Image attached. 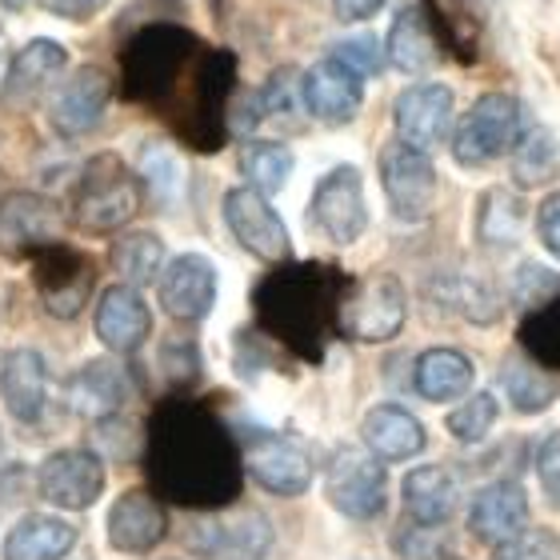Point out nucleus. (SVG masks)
<instances>
[{"label":"nucleus","instance_id":"nucleus-1","mask_svg":"<svg viewBox=\"0 0 560 560\" xmlns=\"http://www.w3.org/2000/svg\"><path fill=\"white\" fill-rule=\"evenodd\" d=\"M152 485L180 504H224L236 497V444L212 412L188 400H168L149 424L144 453Z\"/></svg>","mask_w":560,"mask_h":560},{"label":"nucleus","instance_id":"nucleus-2","mask_svg":"<svg viewBox=\"0 0 560 560\" xmlns=\"http://www.w3.org/2000/svg\"><path fill=\"white\" fill-rule=\"evenodd\" d=\"M340 277L325 265H289L272 272L257 289V313L272 337L296 352L316 357L328 337V325H340Z\"/></svg>","mask_w":560,"mask_h":560},{"label":"nucleus","instance_id":"nucleus-3","mask_svg":"<svg viewBox=\"0 0 560 560\" xmlns=\"http://www.w3.org/2000/svg\"><path fill=\"white\" fill-rule=\"evenodd\" d=\"M200 57H205V45L197 40V33H188L180 24H144L120 48V93L132 105H149L168 117L192 81Z\"/></svg>","mask_w":560,"mask_h":560},{"label":"nucleus","instance_id":"nucleus-4","mask_svg":"<svg viewBox=\"0 0 560 560\" xmlns=\"http://www.w3.org/2000/svg\"><path fill=\"white\" fill-rule=\"evenodd\" d=\"M236 84V60L224 48H205L197 65V77L173 108V129L192 144V149H221L224 129H229V105H233Z\"/></svg>","mask_w":560,"mask_h":560},{"label":"nucleus","instance_id":"nucleus-5","mask_svg":"<svg viewBox=\"0 0 560 560\" xmlns=\"http://www.w3.org/2000/svg\"><path fill=\"white\" fill-rule=\"evenodd\" d=\"M140 209V180L117 152H101L84 164L72 185V224L81 233H113Z\"/></svg>","mask_w":560,"mask_h":560},{"label":"nucleus","instance_id":"nucleus-6","mask_svg":"<svg viewBox=\"0 0 560 560\" xmlns=\"http://www.w3.org/2000/svg\"><path fill=\"white\" fill-rule=\"evenodd\" d=\"M521 132H525L521 101L509 93H489L480 96L460 120V129L453 137V156L468 168H480V164L497 161L501 152L516 149Z\"/></svg>","mask_w":560,"mask_h":560},{"label":"nucleus","instance_id":"nucleus-7","mask_svg":"<svg viewBox=\"0 0 560 560\" xmlns=\"http://www.w3.org/2000/svg\"><path fill=\"white\" fill-rule=\"evenodd\" d=\"M325 492L337 513L352 516V521H373L388 501L385 465L361 448H337V456L328 460Z\"/></svg>","mask_w":560,"mask_h":560},{"label":"nucleus","instance_id":"nucleus-8","mask_svg":"<svg viewBox=\"0 0 560 560\" xmlns=\"http://www.w3.org/2000/svg\"><path fill=\"white\" fill-rule=\"evenodd\" d=\"M381 185L393 205V217L405 224H420L436 200V168H432L429 152L412 149L405 140L388 144L381 152Z\"/></svg>","mask_w":560,"mask_h":560},{"label":"nucleus","instance_id":"nucleus-9","mask_svg":"<svg viewBox=\"0 0 560 560\" xmlns=\"http://www.w3.org/2000/svg\"><path fill=\"white\" fill-rule=\"evenodd\" d=\"M313 224L332 245H352L369 229V200H364L361 168L337 164L332 173L316 180L313 192Z\"/></svg>","mask_w":560,"mask_h":560},{"label":"nucleus","instance_id":"nucleus-10","mask_svg":"<svg viewBox=\"0 0 560 560\" xmlns=\"http://www.w3.org/2000/svg\"><path fill=\"white\" fill-rule=\"evenodd\" d=\"M405 289L397 277H373L364 280L361 289L345 296L340 304V332H349L352 340H393L405 328Z\"/></svg>","mask_w":560,"mask_h":560},{"label":"nucleus","instance_id":"nucleus-11","mask_svg":"<svg viewBox=\"0 0 560 560\" xmlns=\"http://www.w3.org/2000/svg\"><path fill=\"white\" fill-rule=\"evenodd\" d=\"M36 492L57 509L81 513L105 492V460L89 448H60L36 472Z\"/></svg>","mask_w":560,"mask_h":560},{"label":"nucleus","instance_id":"nucleus-12","mask_svg":"<svg viewBox=\"0 0 560 560\" xmlns=\"http://www.w3.org/2000/svg\"><path fill=\"white\" fill-rule=\"evenodd\" d=\"M224 221H229L233 236L257 260H269V265L289 260L292 253L289 229L277 217V209L265 200V192H257V188H229V197H224Z\"/></svg>","mask_w":560,"mask_h":560},{"label":"nucleus","instance_id":"nucleus-13","mask_svg":"<svg viewBox=\"0 0 560 560\" xmlns=\"http://www.w3.org/2000/svg\"><path fill=\"white\" fill-rule=\"evenodd\" d=\"M36 257V292L52 316L72 320L93 292V265L65 245H45Z\"/></svg>","mask_w":560,"mask_h":560},{"label":"nucleus","instance_id":"nucleus-14","mask_svg":"<svg viewBox=\"0 0 560 560\" xmlns=\"http://www.w3.org/2000/svg\"><path fill=\"white\" fill-rule=\"evenodd\" d=\"M245 465L253 472L260 489L277 492V497H301L308 485H313V460H308V448L289 436H257L248 441L245 448Z\"/></svg>","mask_w":560,"mask_h":560},{"label":"nucleus","instance_id":"nucleus-15","mask_svg":"<svg viewBox=\"0 0 560 560\" xmlns=\"http://www.w3.org/2000/svg\"><path fill=\"white\" fill-rule=\"evenodd\" d=\"M161 304L173 320H185V325L205 320L212 313V304H217V269H212V260L200 257V253L176 257L161 277Z\"/></svg>","mask_w":560,"mask_h":560},{"label":"nucleus","instance_id":"nucleus-16","mask_svg":"<svg viewBox=\"0 0 560 560\" xmlns=\"http://www.w3.org/2000/svg\"><path fill=\"white\" fill-rule=\"evenodd\" d=\"M60 212L52 200L36 192H12L0 200V248L21 257V253H40L45 245H57Z\"/></svg>","mask_w":560,"mask_h":560},{"label":"nucleus","instance_id":"nucleus-17","mask_svg":"<svg viewBox=\"0 0 560 560\" xmlns=\"http://www.w3.org/2000/svg\"><path fill=\"white\" fill-rule=\"evenodd\" d=\"M393 117H397V132L405 144L429 152L453 125V89L448 84H412L397 96Z\"/></svg>","mask_w":560,"mask_h":560},{"label":"nucleus","instance_id":"nucleus-18","mask_svg":"<svg viewBox=\"0 0 560 560\" xmlns=\"http://www.w3.org/2000/svg\"><path fill=\"white\" fill-rule=\"evenodd\" d=\"M105 108H108V77L96 65H84V69H77L57 89L52 105H48V120L65 137H81V132L96 129V120L105 117Z\"/></svg>","mask_w":560,"mask_h":560},{"label":"nucleus","instance_id":"nucleus-19","mask_svg":"<svg viewBox=\"0 0 560 560\" xmlns=\"http://www.w3.org/2000/svg\"><path fill=\"white\" fill-rule=\"evenodd\" d=\"M304 108L325 125H349L361 113V77L352 69H345L340 60H320L304 72L301 81Z\"/></svg>","mask_w":560,"mask_h":560},{"label":"nucleus","instance_id":"nucleus-20","mask_svg":"<svg viewBox=\"0 0 560 560\" xmlns=\"http://www.w3.org/2000/svg\"><path fill=\"white\" fill-rule=\"evenodd\" d=\"M108 545L117 552H149L156 549L168 533V516L144 489L120 492L105 521Z\"/></svg>","mask_w":560,"mask_h":560},{"label":"nucleus","instance_id":"nucleus-21","mask_svg":"<svg viewBox=\"0 0 560 560\" xmlns=\"http://www.w3.org/2000/svg\"><path fill=\"white\" fill-rule=\"evenodd\" d=\"M468 528L472 537H480L485 545H504V540L521 537L528 528V497L521 485L513 480H497V485H485L477 492V501L468 509Z\"/></svg>","mask_w":560,"mask_h":560},{"label":"nucleus","instance_id":"nucleus-22","mask_svg":"<svg viewBox=\"0 0 560 560\" xmlns=\"http://www.w3.org/2000/svg\"><path fill=\"white\" fill-rule=\"evenodd\" d=\"M152 332V313L149 304L140 301V292L132 284H117L105 289L101 304H96V337L113 352H132L144 345Z\"/></svg>","mask_w":560,"mask_h":560},{"label":"nucleus","instance_id":"nucleus-23","mask_svg":"<svg viewBox=\"0 0 560 560\" xmlns=\"http://www.w3.org/2000/svg\"><path fill=\"white\" fill-rule=\"evenodd\" d=\"M0 397H4V409L16 420H24V424H33V420L45 417V405H48L45 357L36 349L9 352L4 373H0Z\"/></svg>","mask_w":560,"mask_h":560},{"label":"nucleus","instance_id":"nucleus-24","mask_svg":"<svg viewBox=\"0 0 560 560\" xmlns=\"http://www.w3.org/2000/svg\"><path fill=\"white\" fill-rule=\"evenodd\" d=\"M188 540L212 560H260L269 552V521H260L257 513H245L236 521H209Z\"/></svg>","mask_w":560,"mask_h":560},{"label":"nucleus","instance_id":"nucleus-25","mask_svg":"<svg viewBox=\"0 0 560 560\" xmlns=\"http://www.w3.org/2000/svg\"><path fill=\"white\" fill-rule=\"evenodd\" d=\"M456 504H460V489L448 468L424 465L412 468L405 477V509L420 528H441L453 521Z\"/></svg>","mask_w":560,"mask_h":560},{"label":"nucleus","instance_id":"nucleus-26","mask_svg":"<svg viewBox=\"0 0 560 560\" xmlns=\"http://www.w3.org/2000/svg\"><path fill=\"white\" fill-rule=\"evenodd\" d=\"M424 16H429L432 33L460 65H472L480 57V40H485V16H480L477 0H424Z\"/></svg>","mask_w":560,"mask_h":560},{"label":"nucleus","instance_id":"nucleus-27","mask_svg":"<svg viewBox=\"0 0 560 560\" xmlns=\"http://www.w3.org/2000/svg\"><path fill=\"white\" fill-rule=\"evenodd\" d=\"M77 545V528L60 516H24L9 528L0 545V560H65Z\"/></svg>","mask_w":560,"mask_h":560},{"label":"nucleus","instance_id":"nucleus-28","mask_svg":"<svg viewBox=\"0 0 560 560\" xmlns=\"http://www.w3.org/2000/svg\"><path fill=\"white\" fill-rule=\"evenodd\" d=\"M361 436L369 444V453L381 460H409L424 448V429L409 409L400 405H376L369 409L361 424Z\"/></svg>","mask_w":560,"mask_h":560},{"label":"nucleus","instance_id":"nucleus-29","mask_svg":"<svg viewBox=\"0 0 560 560\" xmlns=\"http://www.w3.org/2000/svg\"><path fill=\"white\" fill-rule=\"evenodd\" d=\"M129 381L113 361H89L69 381V405L89 420H105L125 405Z\"/></svg>","mask_w":560,"mask_h":560},{"label":"nucleus","instance_id":"nucleus-30","mask_svg":"<svg viewBox=\"0 0 560 560\" xmlns=\"http://www.w3.org/2000/svg\"><path fill=\"white\" fill-rule=\"evenodd\" d=\"M69 65V52L57 40H33L12 57L9 72H4V96L9 101H33L57 81Z\"/></svg>","mask_w":560,"mask_h":560},{"label":"nucleus","instance_id":"nucleus-31","mask_svg":"<svg viewBox=\"0 0 560 560\" xmlns=\"http://www.w3.org/2000/svg\"><path fill=\"white\" fill-rule=\"evenodd\" d=\"M472 361H468L465 352L456 349H429L424 357L417 361V373H412V385L424 400L432 405H441V400H456L465 397L468 388H472Z\"/></svg>","mask_w":560,"mask_h":560},{"label":"nucleus","instance_id":"nucleus-32","mask_svg":"<svg viewBox=\"0 0 560 560\" xmlns=\"http://www.w3.org/2000/svg\"><path fill=\"white\" fill-rule=\"evenodd\" d=\"M429 296L453 316L472 320V325H492L501 316V296L485 280L468 277V272H441L429 284Z\"/></svg>","mask_w":560,"mask_h":560},{"label":"nucleus","instance_id":"nucleus-33","mask_svg":"<svg viewBox=\"0 0 560 560\" xmlns=\"http://www.w3.org/2000/svg\"><path fill=\"white\" fill-rule=\"evenodd\" d=\"M388 57L400 72H424L436 65V33L420 9H405L388 33Z\"/></svg>","mask_w":560,"mask_h":560},{"label":"nucleus","instance_id":"nucleus-34","mask_svg":"<svg viewBox=\"0 0 560 560\" xmlns=\"http://www.w3.org/2000/svg\"><path fill=\"white\" fill-rule=\"evenodd\" d=\"M557 173H560L557 137H552L549 129H540V125H533V129L521 132V140H516V152H513L516 185L537 188V185H545V180H552Z\"/></svg>","mask_w":560,"mask_h":560},{"label":"nucleus","instance_id":"nucleus-35","mask_svg":"<svg viewBox=\"0 0 560 560\" xmlns=\"http://www.w3.org/2000/svg\"><path fill=\"white\" fill-rule=\"evenodd\" d=\"M241 173L253 180L257 192H280V188L289 185V173H292V152L277 140H257V144H245L241 152Z\"/></svg>","mask_w":560,"mask_h":560},{"label":"nucleus","instance_id":"nucleus-36","mask_svg":"<svg viewBox=\"0 0 560 560\" xmlns=\"http://www.w3.org/2000/svg\"><path fill=\"white\" fill-rule=\"evenodd\" d=\"M521 224H525L521 200L509 188H489L485 200H480V217H477L480 241L485 245H513L516 236H521Z\"/></svg>","mask_w":560,"mask_h":560},{"label":"nucleus","instance_id":"nucleus-37","mask_svg":"<svg viewBox=\"0 0 560 560\" xmlns=\"http://www.w3.org/2000/svg\"><path fill=\"white\" fill-rule=\"evenodd\" d=\"M521 345L528 349V357L545 369H560V292L552 301L537 304L521 325Z\"/></svg>","mask_w":560,"mask_h":560},{"label":"nucleus","instance_id":"nucleus-38","mask_svg":"<svg viewBox=\"0 0 560 560\" xmlns=\"http://www.w3.org/2000/svg\"><path fill=\"white\" fill-rule=\"evenodd\" d=\"M164 265V245L152 233H129L113 245V269L129 284H149Z\"/></svg>","mask_w":560,"mask_h":560},{"label":"nucleus","instance_id":"nucleus-39","mask_svg":"<svg viewBox=\"0 0 560 560\" xmlns=\"http://www.w3.org/2000/svg\"><path fill=\"white\" fill-rule=\"evenodd\" d=\"M504 393L513 397V405L521 412H540V409H549V405H552V397H557V385L540 373L537 364L513 361L509 369H504Z\"/></svg>","mask_w":560,"mask_h":560},{"label":"nucleus","instance_id":"nucleus-40","mask_svg":"<svg viewBox=\"0 0 560 560\" xmlns=\"http://www.w3.org/2000/svg\"><path fill=\"white\" fill-rule=\"evenodd\" d=\"M497 412H501L497 409V397H492V393H477V397H468L460 409L448 412V432H453L456 441L477 444L492 432Z\"/></svg>","mask_w":560,"mask_h":560},{"label":"nucleus","instance_id":"nucleus-41","mask_svg":"<svg viewBox=\"0 0 560 560\" xmlns=\"http://www.w3.org/2000/svg\"><path fill=\"white\" fill-rule=\"evenodd\" d=\"M140 180L156 192V200H173L180 192V164L164 144H149L140 156Z\"/></svg>","mask_w":560,"mask_h":560},{"label":"nucleus","instance_id":"nucleus-42","mask_svg":"<svg viewBox=\"0 0 560 560\" xmlns=\"http://www.w3.org/2000/svg\"><path fill=\"white\" fill-rule=\"evenodd\" d=\"M492 560H560V540L545 528H525L521 537L497 545Z\"/></svg>","mask_w":560,"mask_h":560},{"label":"nucleus","instance_id":"nucleus-43","mask_svg":"<svg viewBox=\"0 0 560 560\" xmlns=\"http://www.w3.org/2000/svg\"><path fill=\"white\" fill-rule=\"evenodd\" d=\"M301 81H304V77H296V72H289V69H280L277 77L265 84V96H260V113H265V117H284V113H292L296 105H304Z\"/></svg>","mask_w":560,"mask_h":560},{"label":"nucleus","instance_id":"nucleus-44","mask_svg":"<svg viewBox=\"0 0 560 560\" xmlns=\"http://www.w3.org/2000/svg\"><path fill=\"white\" fill-rule=\"evenodd\" d=\"M560 292V277H552L545 265H521V272H516V296L525 304H545V301H552Z\"/></svg>","mask_w":560,"mask_h":560},{"label":"nucleus","instance_id":"nucleus-45","mask_svg":"<svg viewBox=\"0 0 560 560\" xmlns=\"http://www.w3.org/2000/svg\"><path fill=\"white\" fill-rule=\"evenodd\" d=\"M332 60H340V65H345V69H352L357 77H376V72H381V52H376V45L369 40V36L337 45Z\"/></svg>","mask_w":560,"mask_h":560},{"label":"nucleus","instance_id":"nucleus-46","mask_svg":"<svg viewBox=\"0 0 560 560\" xmlns=\"http://www.w3.org/2000/svg\"><path fill=\"white\" fill-rule=\"evenodd\" d=\"M537 477H540V489L549 492L552 509H560V432H552L549 441L540 444Z\"/></svg>","mask_w":560,"mask_h":560},{"label":"nucleus","instance_id":"nucleus-47","mask_svg":"<svg viewBox=\"0 0 560 560\" xmlns=\"http://www.w3.org/2000/svg\"><path fill=\"white\" fill-rule=\"evenodd\" d=\"M537 236H540V245L560 260V192L545 197V205L537 209Z\"/></svg>","mask_w":560,"mask_h":560},{"label":"nucleus","instance_id":"nucleus-48","mask_svg":"<svg viewBox=\"0 0 560 560\" xmlns=\"http://www.w3.org/2000/svg\"><path fill=\"white\" fill-rule=\"evenodd\" d=\"M60 21H93L96 12L108 9V0H40Z\"/></svg>","mask_w":560,"mask_h":560},{"label":"nucleus","instance_id":"nucleus-49","mask_svg":"<svg viewBox=\"0 0 560 560\" xmlns=\"http://www.w3.org/2000/svg\"><path fill=\"white\" fill-rule=\"evenodd\" d=\"M385 9V0H332V12H337L340 21H373L376 12Z\"/></svg>","mask_w":560,"mask_h":560},{"label":"nucleus","instance_id":"nucleus-50","mask_svg":"<svg viewBox=\"0 0 560 560\" xmlns=\"http://www.w3.org/2000/svg\"><path fill=\"white\" fill-rule=\"evenodd\" d=\"M21 480H24L21 468H12L9 477H0V513H4V509H12V504H21L24 497H28V492L21 489Z\"/></svg>","mask_w":560,"mask_h":560}]
</instances>
